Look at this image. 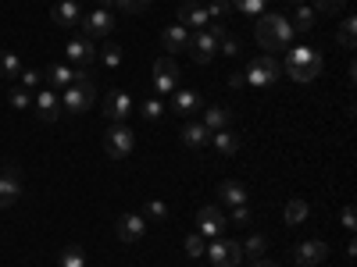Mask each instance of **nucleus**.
Here are the masks:
<instances>
[{"label":"nucleus","mask_w":357,"mask_h":267,"mask_svg":"<svg viewBox=\"0 0 357 267\" xmlns=\"http://www.w3.org/2000/svg\"><path fill=\"white\" fill-rule=\"evenodd\" d=\"M232 225H250V203H240V207H232Z\"/></svg>","instance_id":"a19ab883"},{"label":"nucleus","mask_w":357,"mask_h":267,"mask_svg":"<svg viewBox=\"0 0 357 267\" xmlns=\"http://www.w3.org/2000/svg\"><path fill=\"white\" fill-rule=\"evenodd\" d=\"M211 146L222 154V157H232L240 154V136H236L232 129H222V132H211Z\"/></svg>","instance_id":"b1692460"},{"label":"nucleus","mask_w":357,"mask_h":267,"mask_svg":"<svg viewBox=\"0 0 357 267\" xmlns=\"http://www.w3.org/2000/svg\"><path fill=\"white\" fill-rule=\"evenodd\" d=\"M325 257H329V246H325L321 239H307V243H301L293 250V260L301 264V267H318Z\"/></svg>","instance_id":"dca6fc26"},{"label":"nucleus","mask_w":357,"mask_h":267,"mask_svg":"<svg viewBox=\"0 0 357 267\" xmlns=\"http://www.w3.org/2000/svg\"><path fill=\"white\" fill-rule=\"evenodd\" d=\"M218 196H222L225 207H240V203L250 200V196H247V186H243V182H232V178H225V182L218 186Z\"/></svg>","instance_id":"4be33fe9"},{"label":"nucleus","mask_w":357,"mask_h":267,"mask_svg":"<svg viewBox=\"0 0 357 267\" xmlns=\"http://www.w3.org/2000/svg\"><path fill=\"white\" fill-rule=\"evenodd\" d=\"M243 246V257H250V260H257V257H264V246H268V239H264V235L261 232H254L250 235V239L247 243H240Z\"/></svg>","instance_id":"2f4dec72"},{"label":"nucleus","mask_w":357,"mask_h":267,"mask_svg":"<svg viewBox=\"0 0 357 267\" xmlns=\"http://www.w3.org/2000/svg\"><path fill=\"white\" fill-rule=\"evenodd\" d=\"M250 267H279V264H275V260H264V257H257Z\"/></svg>","instance_id":"49530a36"},{"label":"nucleus","mask_w":357,"mask_h":267,"mask_svg":"<svg viewBox=\"0 0 357 267\" xmlns=\"http://www.w3.org/2000/svg\"><path fill=\"white\" fill-rule=\"evenodd\" d=\"M207 11H204V4H197V0H183L178 4V25L183 29H193V33H200V29H207Z\"/></svg>","instance_id":"2eb2a0df"},{"label":"nucleus","mask_w":357,"mask_h":267,"mask_svg":"<svg viewBox=\"0 0 357 267\" xmlns=\"http://www.w3.org/2000/svg\"><path fill=\"white\" fill-rule=\"evenodd\" d=\"M172 111L183 114V118H193L197 111H204V97L197 89H175L172 93Z\"/></svg>","instance_id":"f3484780"},{"label":"nucleus","mask_w":357,"mask_h":267,"mask_svg":"<svg viewBox=\"0 0 357 267\" xmlns=\"http://www.w3.org/2000/svg\"><path fill=\"white\" fill-rule=\"evenodd\" d=\"M207 143H211V132L204 129V122H186L183 125V146L186 150H204Z\"/></svg>","instance_id":"aec40b11"},{"label":"nucleus","mask_w":357,"mask_h":267,"mask_svg":"<svg viewBox=\"0 0 357 267\" xmlns=\"http://www.w3.org/2000/svg\"><path fill=\"white\" fill-rule=\"evenodd\" d=\"M204 11H207V18H211V22H225V15L232 11V4H229V0H207Z\"/></svg>","instance_id":"f704fd0d"},{"label":"nucleus","mask_w":357,"mask_h":267,"mask_svg":"<svg viewBox=\"0 0 357 267\" xmlns=\"http://www.w3.org/2000/svg\"><path fill=\"white\" fill-rule=\"evenodd\" d=\"M93 100H97V86H93V79H89L86 68H75V82L65 89L61 111H68V114H86L89 107H93Z\"/></svg>","instance_id":"7ed1b4c3"},{"label":"nucleus","mask_w":357,"mask_h":267,"mask_svg":"<svg viewBox=\"0 0 357 267\" xmlns=\"http://www.w3.org/2000/svg\"><path fill=\"white\" fill-rule=\"evenodd\" d=\"M114 8L122 15H139V11L151 8V0H114Z\"/></svg>","instance_id":"4c0bfd02"},{"label":"nucleus","mask_w":357,"mask_h":267,"mask_svg":"<svg viewBox=\"0 0 357 267\" xmlns=\"http://www.w3.org/2000/svg\"><path fill=\"white\" fill-rule=\"evenodd\" d=\"M79 4H82V0H79Z\"/></svg>","instance_id":"09e8293b"},{"label":"nucleus","mask_w":357,"mask_h":267,"mask_svg":"<svg viewBox=\"0 0 357 267\" xmlns=\"http://www.w3.org/2000/svg\"><path fill=\"white\" fill-rule=\"evenodd\" d=\"M229 86H232V89H243L247 79H243V75H229Z\"/></svg>","instance_id":"a18cd8bd"},{"label":"nucleus","mask_w":357,"mask_h":267,"mask_svg":"<svg viewBox=\"0 0 357 267\" xmlns=\"http://www.w3.org/2000/svg\"><path fill=\"white\" fill-rule=\"evenodd\" d=\"M354 43H357V18L350 15V18H343V25H340V47H343V50H354Z\"/></svg>","instance_id":"7c9ffc66"},{"label":"nucleus","mask_w":357,"mask_h":267,"mask_svg":"<svg viewBox=\"0 0 357 267\" xmlns=\"http://www.w3.org/2000/svg\"><path fill=\"white\" fill-rule=\"evenodd\" d=\"M136 111H139V118H143V122H151V125H154V122H161V118H165V104H161L158 97L143 100V104H139Z\"/></svg>","instance_id":"c756f323"},{"label":"nucleus","mask_w":357,"mask_h":267,"mask_svg":"<svg viewBox=\"0 0 357 267\" xmlns=\"http://www.w3.org/2000/svg\"><path fill=\"white\" fill-rule=\"evenodd\" d=\"M43 79H50V86L68 89V86L75 82V68H72V65H50V68L43 72Z\"/></svg>","instance_id":"bb28decb"},{"label":"nucleus","mask_w":357,"mask_h":267,"mask_svg":"<svg viewBox=\"0 0 357 267\" xmlns=\"http://www.w3.org/2000/svg\"><path fill=\"white\" fill-rule=\"evenodd\" d=\"M314 25H318V11L307 8V4H296V11H293V18H289L293 33H311Z\"/></svg>","instance_id":"5701e85b"},{"label":"nucleus","mask_w":357,"mask_h":267,"mask_svg":"<svg viewBox=\"0 0 357 267\" xmlns=\"http://www.w3.org/2000/svg\"><path fill=\"white\" fill-rule=\"evenodd\" d=\"M114 235L122 243H139L143 235H146V218H139V214H122L114 221Z\"/></svg>","instance_id":"ddd939ff"},{"label":"nucleus","mask_w":357,"mask_h":267,"mask_svg":"<svg viewBox=\"0 0 357 267\" xmlns=\"http://www.w3.org/2000/svg\"><path fill=\"white\" fill-rule=\"evenodd\" d=\"M321 50H314V47H293L289 54H286V65H282V72L293 79V82H314L318 75H321Z\"/></svg>","instance_id":"f03ea898"},{"label":"nucleus","mask_w":357,"mask_h":267,"mask_svg":"<svg viewBox=\"0 0 357 267\" xmlns=\"http://www.w3.org/2000/svg\"><path fill=\"white\" fill-rule=\"evenodd\" d=\"M154 89L165 93V97L178 89V65L172 61V57H158L154 61Z\"/></svg>","instance_id":"9b49d317"},{"label":"nucleus","mask_w":357,"mask_h":267,"mask_svg":"<svg viewBox=\"0 0 357 267\" xmlns=\"http://www.w3.org/2000/svg\"><path fill=\"white\" fill-rule=\"evenodd\" d=\"M18 200H22V171H18L15 161H8L0 168V211L15 207Z\"/></svg>","instance_id":"0eeeda50"},{"label":"nucleus","mask_w":357,"mask_h":267,"mask_svg":"<svg viewBox=\"0 0 357 267\" xmlns=\"http://www.w3.org/2000/svg\"><path fill=\"white\" fill-rule=\"evenodd\" d=\"M296 4H307V0H296Z\"/></svg>","instance_id":"de8ad7c7"},{"label":"nucleus","mask_w":357,"mask_h":267,"mask_svg":"<svg viewBox=\"0 0 357 267\" xmlns=\"http://www.w3.org/2000/svg\"><path fill=\"white\" fill-rule=\"evenodd\" d=\"M343 4H347V0H314V11L318 15H336Z\"/></svg>","instance_id":"ea45409f"},{"label":"nucleus","mask_w":357,"mask_h":267,"mask_svg":"<svg viewBox=\"0 0 357 267\" xmlns=\"http://www.w3.org/2000/svg\"><path fill=\"white\" fill-rule=\"evenodd\" d=\"M36 114H40V122H57L61 118V100H57L54 89H43L36 97Z\"/></svg>","instance_id":"6ab92c4d"},{"label":"nucleus","mask_w":357,"mask_h":267,"mask_svg":"<svg viewBox=\"0 0 357 267\" xmlns=\"http://www.w3.org/2000/svg\"><path fill=\"white\" fill-rule=\"evenodd\" d=\"M8 100H11V107H18V111L33 104V97H29L25 86H11V89H8Z\"/></svg>","instance_id":"e433bc0d"},{"label":"nucleus","mask_w":357,"mask_h":267,"mask_svg":"<svg viewBox=\"0 0 357 267\" xmlns=\"http://www.w3.org/2000/svg\"><path fill=\"white\" fill-rule=\"evenodd\" d=\"M340 218H343V228H347V232H354V228H357V221H354V207H350V203L343 207V214H340Z\"/></svg>","instance_id":"c03bdc74"},{"label":"nucleus","mask_w":357,"mask_h":267,"mask_svg":"<svg viewBox=\"0 0 357 267\" xmlns=\"http://www.w3.org/2000/svg\"><path fill=\"white\" fill-rule=\"evenodd\" d=\"M18 79H22V86H25V89H33V86H40V82H43V72H36V68H25Z\"/></svg>","instance_id":"79ce46f5"},{"label":"nucleus","mask_w":357,"mask_h":267,"mask_svg":"<svg viewBox=\"0 0 357 267\" xmlns=\"http://www.w3.org/2000/svg\"><path fill=\"white\" fill-rule=\"evenodd\" d=\"M136 111V100L126 93V89H107V100H104V118L111 125H122L129 122V114Z\"/></svg>","instance_id":"6e6552de"},{"label":"nucleus","mask_w":357,"mask_h":267,"mask_svg":"<svg viewBox=\"0 0 357 267\" xmlns=\"http://www.w3.org/2000/svg\"><path fill=\"white\" fill-rule=\"evenodd\" d=\"M307 214H311L307 200H289V203H286V214H282V221H286L289 228H296V225H304V221H307Z\"/></svg>","instance_id":"a878e982"},{"label":"nucleus","mask_w":357,"mask_h":267,"mask_svg":"<svg viewBox=\"0 0 357 267\" xmlns=\"http://www.w3.org/2000/svg\"><path fill=\"white\" fill-rule=\"evenodd\" d=\"M18 75H22V61H18V54L0 50V79H18Z\"/></svg>","instance_id":"c85d7f7f"},{"label":"nucleus","mask_w":357,"mask_h":267,"mask_svg":"<svg viewBox=\"0 0 357 267\" xmlns=\"http://www.w3.org/2000/svg\"><path fill=\"white\" fill-rule=\"evenodd\" d=\"M97 61H100L104 68L118 72V68H122V47H118V43H104V47L97 50Z\"/></svg>","instance_id":"cd10ccee"},{"label":"nucleus","mask_w":357,"mask_h":267,"mask_svg":"<svg viewBox=\"0 0 357 267\" xmlns=\"http://www.w3.org/2000/svg\"><path fill=\"white\" fill-rule=\"evenodd\" d=\"M232 125V111L229 107H204V129L207 132H222Z\"/></svg>","instance_id":"412c9836"},{"label":"nucleus","mask_w":357,"mask_h":267,"mask_svg":"<svg viewBox=\"0 0 357 267\" xmlns=\"http://www.w3.org/2000/svg\"><path fill=\"white\" fill-rule=\"evenodd\" d=\"M65 54H68V65L72 68H89V65L97 61V47H93V40H89V36H75L65 47Z\"/></svg>","instance_id":"f8f14e48"},{"label":"nucleus","mask_w":357,"mask_h":267,"mask_svg":"<svg viewBox=\"0 0 357 267\" xmlns=\"http://www.w3.org/2000/svg\"><path fill=\"white\" fill-rule=\"evenodd\" d=\"M54 22L61 29H75L82 22V4L79 0H61V4H54Z\"/></svg>","instance_id":"a211bd4d"},{"label":"nucleus","mask_w":357,"mask_h":267,"mask_svg":"<svg viewBox=\"0 0 357 267\" xmlns=\"http://www.w3.org/2000/svg\"><path fill=\"white\" fill-rule=\"evenodd\" d=\"M204 257L211 260L215 267H236V264L243 260V246L236 243V239H215L211 246H207Z\"/></svg>","instance_id":"1a4fd4ad"},{"label":"nucleus","mask_w":357,"mask_h":267,"mask_svg":"<svg viewBox=\"0 0 357 267\" xmlns=\"http://www.w3.org/2000/svg\"><path fill=\"white\" fill-rule=\"evenodd\" d=\"M104 150L111 161H126L132 150H136V132L122 122V125H107V136H104Z\"/></svg>","instance_id":"39448f33"},{"label":"nucleus","mask_w":357,"mask_h":267,"mask_svg":"<svg viewBox=\"0 0 357 267\" xmlns=\"http://www.w3.org/2000/svg\"><path fill=\"white\" fill-rule=\"evenodd\" d=\"M161 43H165V50H186L190 47V29H183V25H168L165 33H161Z\"/></svg>","instance_id":"393cba45"},{"label":"nucleus","mask_w":357,"mask_h":267,"mask_svg":"<svg viewBox=\"0 0 357 267\" xmlns=\"http://www.w3.org/2000/svg\"><path fill=\"white\" fill-rule=\"evenodd\" d=\"M197 221H200V235H211V239H222V228L229 225L222 207H200Z\"/></svg>","instance_id":"4468645a"},{"label":"nucleus","mask_w":357,"mask_h":267,"mask_svg":"<svg viewBox=\"0 0 357 267\" xmlns=\"http://www.w3.org/2000/svg\"><path fill=\"white\" fill-rule=\"evenodd\" d=\"M204 253H207L204 235H200V232H190V235H186V257H190V260H200Z\"/></svg>","instance_id":"473e14b6"},{"label":"nucleus","mask_w":357,"mask_h":267,"mask_svg":"<svg viewBox=\"0 0 357 267\" xmlns=\"http://www.w3.org/2000/svg\"><path fill=\"white\" fill-rule=\"evenodd\" d=\"M218 50H222L225 57H236V54H240V40H236L232 33H225V36L218 40Z\"/></svg>","instance_id":"58836bf2"},{"label":"nucleus","mask_w":357,"mask_h":267,"mask_svg":"<svg viewBox=\"0 0 357 267\" xmlns=\"http://www.w3.org/2000/svg\"><path fill=\"white\" fill-rule=\"evenodd\" d=\"M61 267H86V253H82V246H68V250L61 253Z\"/></svg>","instance_id":"c9c22d12"},{"label":"nucleus","mask_w":357,"mask_h":267,"mask_svg":"<svg viewBox=\"0 0 357 267\" xmlns=\"http://www.w3.org/2000/svg\"><path fill=\"white\" fill-rule=\"evenodd\" d=\"M146 218H168V207H165V200H151V203H146Z\"/></svg>","instance_id":"37998d69"},{"label":"nucleus","mask_w":357,"mask_h":267,"mask_svg":"<svg viewBox=\"0 0 357 267\" xmlns=\"http://www.w3.org/2000/svg\"><path fill=\"white\" fill-rule=\"evenodd\" d=\"M232 4V11H243V15H264V8H268V0H229Z\"/></svg>","instance_id":"72a5a7b5"},{"label":"nucleus","mask_w":357,"mask_h":267,"mask_svg":"<svg viewBox=\"0 0 357 267\" xmlns=\"http://www.w3.org/2000/svg\"><path fill=\"white\" fill-rule=\"evenodd\" d=\"M229 33L225 29V22H207V29H200V33H193L190 36V57L197 65H211V57L218 54V40Z\"/></svg>","instance_id":"20e7f679"},{"label":"nucleus","mask_w":357,"mask_h":267,"mask_svg":"<svg viewBox=\"0 0 357 267\" xmlns=\"http://www.w3.org/2000/svg\"><path fill=\"white\" fill-rule=\"evenodd\" d=\"M279 75H282V68H279V61H275L272 54L250 57V65H247V72H243L247 86H272V82H279Z\"/></svg>","instance_id":"423d86ee"},{"label":"nucleus","mask_w":357,"mask_h":267,"mask_svg":"<svg viewBox=\"0 0 357 267\" xmlns=\"http://www.w3.org/2000/svg\"><path fill=\"white\" fill-rule=\"evenodd\" d=\"M79 29H82V36H89V40H97V36H111V33H114V18H111V11L97 8V11L82 15Z\"/></svg>","instance_id":"9d476101"},{"label":"nucleus","mask_w":357,"mask_h":267,"mask_svg":"<svg viewBox=\"0 0 357 267\" xmlns=\"http://www.w3.org/2000/svg\"><path fill=\"white\" fill-rule=\"evenodd\" d=\"M254 40L261 50H289V40H293V29H289V18L282 15H257V25H254Z\"/></svg>","instance_id":"f257e3e1"}]
</instances>
